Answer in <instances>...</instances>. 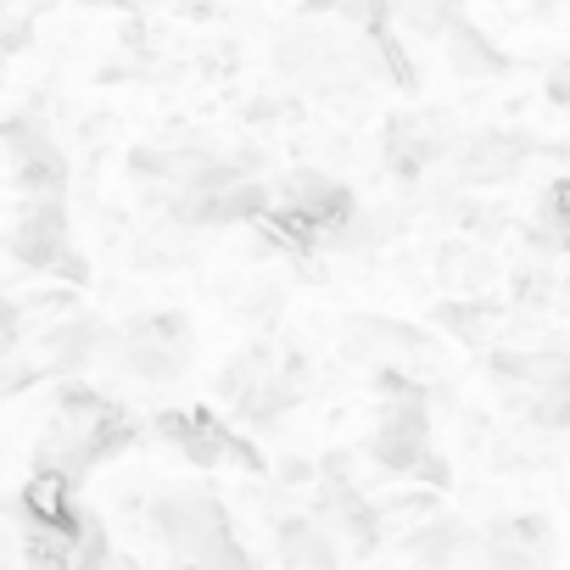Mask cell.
Wrapping results in <instances>:
<instances>
[{
  "label": "cell",
  "mask_w": 570,
  "mask_h": 570,
  "mask_svg": "<svg viewBox=\"0 0 570 570\" xmlns=\"http://www.w3.org/2000/svg\"><path fill=\"white\" fill-rule=\"evenodd\" d=\"M274 553H279L285 570H342V548H336V537H331L308 509L274 520Z\"/></svg>",
  "instance_id": "obj_10"
},
{
  "label": "cell",
  "mask_w": 570,
  "mask_h": 570,
  "mask_svg": "<svg viewBox=\"0 0 570 570\" xmlns=\"http://www.w3.org/2000/svg\"><path fill=\"white\" fill-rule=\"evenodd\" d=\"M531 7H537V12H553V7H559V0H531Z\"/></svg>",
  "instance_id": "obj_20"
},
{
  "label": "cell",
  "mask_w": 570,
  "mask_h": 570,
  "mask_svg": "<svg viewBox=\"0 0 570 570\" xmlns=\"http://www.w3.org/2000/svg\"><path fill=\"white\" fill-rule=\"evenodd\" d=\"M0 7H18L23 18H40V12H51L57 0H0Z\"/></svg>",
  "instance_id": "obj_19"
},
{
  "label": "cell",
  "mask_w": 570,
  "mask_h": 570,
  "mask_svg": "<svg viewBox=\"0 0 570 570\" xmlns=\"http://www.w3.org/2000/svg\"><path fill=\"white\" fill-rule=\"evenodd\" d=\"M274 358H279V347H268V342H252V347H240V353H229L224 358V370H218V381H213V392H218V403L224 409H235L268 370H274Z\"/></svg>",
  "instance_id": "obj_13"
},
{
  "label": "cell",
  "mask_w": 570,
  "mask_h": 570,
  "mask_svg": "<svg viewBox=\"0 0 570 570\" xmlns=\"http://www.w3.org/2000/svg\"><path fill=\"white\" fill-rule=\"evenodd\" d=\"M7 257L23 268H68V202L62 196H23L7 224Z\"/></svg>",
  "instance_id": "obj_4"
},
{
  "label": "cell",
  "mask_w": 570,
  "mask_h": 570,
  "mask_svg": "<svg viewBox=\"0 0 570 570\" xmlns=\"http://www.w3.org/2000/svg\"><path fill=\"white\" fill-rule=\"evenodd\" d=\"M475 564L481 570H548L553 564V525L542 514H514L487 531H475Z\"/></svg>",
  "instance_id": "obj_6"
},
{
  "label": "cell",
  "mask_w": 570,
  "mask_h": 570,
  "mask_svg": "<svg viewBox=\"0 0 570 570\" xmlns=\"http://www.w3.org/2000/svg\"><path fill=\"white\" fill-rule=\"evenodd\" d=\"M453 179L464 190H492V185H509L525 157H531V140L514 135V129H481V135H464L453 140Z\"/></svg>",
  "instance_id": "obj_5"
},
{
  "label": "cell",
  "mask_w": 570,
  "mask_h": 570,
  "mask_svg": "<svg viewBox=\"0 0 570 570\" xmlns=\"http://www.w3.org/2000/svg\"><path fill=\"white\" fill-rule=\"evenodd\" d=\"M436 279L448 285V292H464V297H481L487 285L498 279V263L481 240H448L436 252Z\"/></svg>",
  "instance_id": "obj_12"
},
{
  "label": "cell",
  "mask_w": 570,
  "mask_h": 570,
  "mask_svg": "<svg viewBox=\"0 0 570 570\" xmlns=\"http://www.w3.org/2000/svg\"><path fill=\"white\" fill-rule=\"evenodd\" d=\"M174 570H190V564H174Z\"/></svg>",
  "instance_id": "obj_21"
},
{
  "label": "cell",
  "mask_w": 570,
  "mask_h": 570,
  "mask_svg": "<svg viewBox=\"0 0 570 570\" xmlns=\"http://www.w3.org/2000/svg\"><path fill=\"white\" fill-rule=\"evenodd\" d=\"M246 314H252V320H274V314H279V292H274V285H263V292L246 297Z\"/></svg>",
  "instance_id": "obj_18"
},
{
  "label": "cell",
  "mask_w": 570,
  "mask_h": 570,
  "mask_svg": "<svg viewBox=\"0 0 570 570\" xmlns=\"http://www.w3.org/2000/svg\"><path fill=\"white\" fill-rule=\"evenodd\" d=\"M442 51H448V73L453 79H464V85H487V79H498L509 62H503V51L487 40V35H475L470 23H448L442 29Z\"/></svg>",
  "instance_id": "obj_11"
},
{
  "label": "cell",
  "mask_w": 570,
  "mask_h": 570,
  "mask_svg": "<svg viewBox=\"0 0 570 570\" xmlns=\"http://www.w3.org/2000/svg\"><path fill=\"white\" fill-rule=\"evenodd\" d=\"M157 431H163V442H174L196 470H224V464L263 470V459H257L213 409H168V414H157Z\"/></svg>",
  "instance_id": "obj_3"
},
{
  "label": "cell",
  "mask_w": 570,
  "mask_h": 570,
  "mask_svg": "<svg viewBox=\"0 0 570 570\" xmlns=\"http://www.w3.org/2000/svg\"><path fill=\"white\" fill-rule=\"evenodd\" d=\"M403 548L414 570H459L464 559H475V531L459 514H425L414 531H403Z\"/></svg>",
  "instance_id": "obj_9"
},
{
  "label": "cell",
  "mask_w": 570,
  "mask_h": 570,
  "mask_svg": "<svg viewBox=\"0 0 570 570\" xmlns=\"http://www.w3.org/2000/svg\"><path fill=\"white\" fill-rule=\"evenodd\" d=\"M308 12H331L358 29H381V0H308Z\"/></svg>",
  "instance_id": "obj_16"
},
{
  "label": "cell",
  "mask_w": 570,
  "mask_h": 570,
  "mask_svg": "<svg viewBox=\"0 0 570 570\" xmlns=\"http://www.w3.org/2000/svg\"><path fill=\"white\" fill-rule=\"evenodd\" d=\"M274 190V213L279 218H292V224H303V229H325L331 218H342L347 207H358L353 202V190L336 179V174H325V168H285V179L279 185H268Z\"/></svg>",
  "instance_id": "obj_7"
},
{
  "label": "cell",
  "mask_w": 570,
  "mask_h": 570,
  "mask_svg": "<svg viewBox=\"0 0 570 570\" xmlns=\"http://www.w3.org/2000/svg\"><path fill=\"white\" fill-rule=\"evenodd\" d=\"M129 442V420L90 386L68 381L57 392V409L46 420V436H40V453H35V470H57L68 481H79L85 470L107 464L118 448Z\"/></svg>",
  "instance_id": "obj_1"
},
{
  "label": "cell",
  "mask_w": 570,
  "mask_h": 570,
  "mask_svg": "<svg viewBox=\"0 0 570 570\" xmlns=\"http://www.w3.org/2000/svg\"><path fill=\"white\" fill-rule=\"evenodd\" d=\"M0 151H7L12 163H29V157H46V151H57V140H51L46 118H35V112H18V118H7V124H0Z\"/></svg>",
  "instance_id": "obj_15"
},
{
  "label": "cell",
  "mask_w": 570,
  "mask_h": 570,
  "mask_svg": "<svg viewBox=\"0 0 570 570\" xmlns=\"http://www.w3.org/2000/svg\"><path fill=\"white\" fill-rule=\"evenodd\" d=\"M498 320H503L498 303H481V297H464V303H442V308H436V325L453 331L464 347H498V342H492Z\"/></svg>",
  "instance_id": "obj_14"
},
{
  "label": "cell",
  "mask_w": 570,
  "mask_h": 570,
  "mask_svg": "<svg viewBox=\"0 0 570 570\" xmlns=\"http://www.w3.org/2000/svg\"><path fill=\"white\" fill-rule=\"evenodd\" d=\"M112 347H118L124 375H135L146 386H168L196 358V331H190V320L179 308H151V314L124 320V331L112 336Z\"/></svg>",
  "instance_id": "obj_2"
},
{
  "label": "cell",
  "mask_w": 570,
  "mask_h": 570,
  "mask_svg": "<svg viewBox=\"0 0 570 570\" xmlns=\"http://www.w3.org/2000/svg\"><path fill=\"white\" fill-rule=\"evenodd\" d=\"M112 347V331L96 314H62L35 336V375H79Z\"/></svg>",
  "instance_id": "obj_8"
},
{
  "label": "cell",
  "mask_w": 570,
  "mask_h": 570,
  "mask_svg": "<svg viewBox=\"0 0 570 570\" xmlns=\"http://www.w3.org/2000/svg\"><path fill=\"white\" fill-rule=\"evenodd\" d=\"M18 336H23V314H18V303L0 297V353H12Z\"/></svg>",
  "instance_id": "obj_17"
}]
</instances>
